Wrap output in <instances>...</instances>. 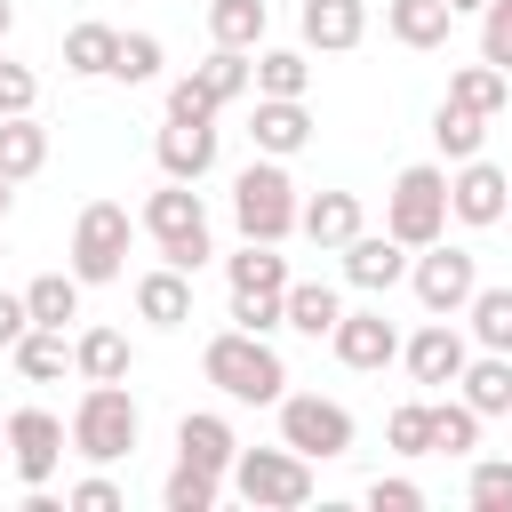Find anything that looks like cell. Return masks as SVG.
<instances>
[{"label": "cell", "instance_id": "23", "mask_svg": "<svg viewBox=\"0 0 512 512\" xmlns=\"http://www.w3.org/2000/svg\"><path fill=\"white\" fill-rule=\"evenodd\" d=\"M456 400L480 408V416H504V408H512V352H480V344H472V360H464V376H456Z\"/></svg>", "mask_w": 512, "mask_h": 512}, {"label": "cell", "instance_id": "32", "mask_svg": "<svg viewBox=\"0 0 512 512\" xmlns=\"http://www.w3.org/2000/svg\"><path fill=\"white\" fill-rule=\"evenodd\" d=\"M112 48H120V32L88 16V24L64 32V72H72V80H104V72H112Z\"/></svg>", "mask_w": 512, "mask_h": 512}, {"label": "cell", "instance_id": "6", "mask_svg": "<svg viewBox=\"0 0 512 512\" xmlns=\"http://www.w3.org/2000/svg\"><path fill=\"white\" fill-rule=\"evenodd\" d=\"M384 232H392L400 248H432V240L448 232V168H440V160H416V168L392 176V192H384Z\"/></svg>", "mask_w": 512, "mask_h": 512}, {"label": "cell", "instance_id": "43", "mask_svg": "<svg viewBox=\"0 0 512 512\" xmlns=\"http://www.w3.org/2000/svg\"><path fill=\"white\" fill-rule=\"evenodd\" d=\"M64 504H72V512H120L128 496H120V480H104V472H88V480H72V488H64Z\"/></svg>", "mask_w": 512, "mask_h": 512}, {"label": "cell", "instance_id": "34", "mask_svg": "<svg viewBox=\"0 0 512 512\" xmlns=\"http://www.w3.org/2000/svg\"><path fill=\"white\" fill-rule=\"evenodd\" d=\"M432 144H440V168H456V160H472V152L488 144V120L440 96V112H432Z\"/></svg>", "mask_w": 512, "mask_h": 512}, {"label": "cell", "instance_id": "37", "mask_svg": "<svg viewBox=\"0 0 512 512\" xmlns=\"http://www.w3.org/2000/svg\"><path fill=\"white\" fill-rule=\"evenodd\" d=\"M216 496H224V472H200V464H184V456H176V472L160 480V504H168V512H216Z\"/></svg>", "mask_w": 512, "mask_h": 512}, {"label": "cell", "instance_id": "42", "mask_svg": "<svg viewBox=\"0 0 512 512\" xmlns=\"http://www.w3.org/2000/svg\"><path fill=\"white\" fill-rule=\"evenodd\" d=\"M168 120H216V96H208L192 72H176V80H168Z\"/></svg>", "mask_w": 512, "mask_h": 512}, {"label": "cell", "instance_id": "38", "mask_svg": "<svg viewBox=\"0 0 512 512\" xmlns=\"http://www.w3.org/2000/svg\"><path fill=\"white\" fill-rule=\"evenodd\" d=\"M464 504H472V512H512V456H472Z\"/></svg>", "mask_w": 512, "mask_h": 512}, {"label": "cell", "instance_id": "12", "mask_svg": "<svg viewBox=\"0 0 512 512\" xmlns=\"http://www.w3.org/2000/svg\"><path fill=\"white\" fill-rule=\"evenodd\" d=\"M504 192H512V168H496V160H480V152L448 168V216L472 224V232H480V224H504Z\"/></svg>", "mask_w": 512, "mask_h": 512}, {"label": "cell", "instance_id": "2", "mask_svg": "<svg viewBox=\"0 0 512 512\" xmlns=\"http://www.w3.org/2000/svg\"><path fill=\"white\" fill-rule=\"evenodd\" d=\"M136 232L160 248V264H176V272H200L208 256H216V232H208V208H200V184H176V176H160L152 192H144V208H136Z\"/></svg>", "mask_w": 512, "mask_h": 512}, {"label": "cell", "instance_id": "10", "mask_svg": "<svg viewBox=\"0 0 512 512\" xmlns=\"http://www.w3.org/2000/svg\"><path fill=\"white\" fill-rule=\"evenodd\" d=\"M64 416L56 408H8V472L24 480V488H48L56 472H64Z\"/></svg>", "mask_w": 512, "mask_h": 512}, {"label": "cell", "instance_id": "46", "mask_svg": "<svg viewBox=\"0 0 512 512\" xmlns=\"http://www.w3.org/2000/svg\"><path fill=\"white\" fill-rule=\"evenodd\" d=\"M368 504H376V512H424V488L400 480V472H392V480L376 472V480H368Z\"/></svg>", "mask_w": 512, "mask_h": 512}, {"label": "cell", "instance_id": "51", "mask_svg": "<svg viewBox=\"0 0 512 512\" xmlns=\"http://www.w3.org/2000/svg\"><path fill=\"white\" fill-rule=\"evenodd\" d=\"M0 456H8V416H0Z\"/></svg>", "mask_w": 512, "mask_h": 512}, {"label": "cell", "instance_id": "39", "mask_svg": "<svg viewBox=\"0 0 512 512\" xmlns=\"http://www.w3.org/2000/svg\"><path fill=\"white\" fill-rule=\"evenodd\" d=\"M104 80H120V88L160 80V32H120V48H112V72H104Z\"/></svg>", "mask_w": 512, "mask_h": 512}, {"label": "cell", "instance_id": "33", "mask_svg": "<svg viewBox=\"0 0 512 512\" xmlns=\"http://www.w3.org/2000/svg\"><path fill=\"white\" fill-rule=\"evenodd\" d=\"M248 72H256V96H304L312 88V56L304 48H256Z\"/></svg>", "mask_w": 512, "mask_h": 512}, {"label": "cell", "instance_id": "21", "mask_svg": "<svg viewBox=\"0 0 512 512\" xmlns=\"http://www.w3.org/2000/svg\"><path fill=\"white\" fill-rule=\"evenodd\" d=\"M384 32H392L400 48H416V56H432V48H448L456 8H448V0H384Z\"/></svg>", "mask_w": 512, "mask_h": 512}, {"label": "cell", "instance_id": "11", "mask_svg": "<svg viewBox=\"0 0 512 512\" xmlns=\"http://www.w3.org/2000/svg\"><path fill=\"white\" fill-rule=\"evenodd\" d=\"M400 360H408V376H416L424 392H448V384L464 376V360H472V336H464L456 320H424L416 336H400Z\"/></svg>", "mask_w": 512, "mask_h": 512}, {"label": "cell", "instance_id": "16", "mask_svg": "<svg viewBox=\"0 0 512 512\" xmlns=\"http://www.w3.org/2000/svg\"><path fill=\"white\" fill-rule=\"evenodd\" d=\"M152 160H160V176H176V184H200V176L216 168V120H160V136H152Z\"/></svg>", "mask_w": 512, "mask_h": 512}, {"label": "cell", "instance_id": "18", "mask_svg": "<svg viewBox=\"0 0 512 512\" xmlns=\"http://www.w3.org/2000/svg\"><path fill=\"white\" fill-rule=\"evenodd\" d=\"M296 32H304V48L344 56V48H360V40H368V0H304Z\"/></svg>", "mask_w": 512, "mask_h": 512}, {"label": "cell", "instance_id": "54", "mask_svg": "<svg viewBox=\"0 0 512 512\" xmlns=\"http://www.w3.org/2000/svg\"><path fill=\"white\" fill-rule=\"evenodd\" d=\"M504 424H512V408H504Z\"/></svg>", "mask_w": 512, "mask_h": 512}, {"label": "cell", "instance_id": "36", "mask_svg": "<svg viewBox=\"0 0 512 512\" xmlns=\"http://www.w3.org/2000/svg\"><path fill=\"white\" fill-rule=\"evenodd\" d=\"M480 408H464V400H432V456H472L480 448Z\"/></svg>", "mask_w": 512, "mask_h": 512}, {"label": "cell", "instance_id": "8", "mask_svg": "<svg viewBox=\"0 0 512 512\" xmlns=\"http://www.w3.org/2000/svg\"><path fill=\"white\" fill-rule=\"evenodd\" d=\"M408 288H416V304H424L432 320H456V312L472 304V288H480V256H472V248H456V240L440 232L432 248H416V256H408Z\"/></svg>", "mask_w": 512, "mask_h": 512}, {"label": "cell", "instance_id": "49", "mask_svg": "<svg viewBox=\"0 0 512 512\" xmlns=\"http://www.w3.org/2000/svg\"><path fill=\"white\" fill-rule=\"evenodd\" d=\"M8 32H16V0H0V40H8Z\"/></svg>", "mask_w": 512, "mask_h": 512}, {"label": "cell", "instance_id": "22", "mask_svg": "<svg viewBox=\"0 0 512 512\" xmlns=\"http://www.w3.org/2000/svg\"><path fill=\"white\" fill-rule=\"evenodd\" d=\"M72 368H80V384H128V368H136L128 328H80L72 336Z\"/></svg>", "mask_w": 512, "mask_h": 512}, {"label": "cell", "instance_id": "17", "mask_svg": "<svg viewBox=\"0 0 512 512\" xmlns=\"http://www.w3.org/2000/svg\"><path fill=\"white\" fill-rule=\"evenodd\" d=\"M176 456L200 464V472H232V456H240L232 416H224V408H184V416H176Z\"/></svg>", "mask_w": 512, "mask_h": 512}, {"label": "cell", "instance_id": "47", "mask_svg": "<svg viewBox=\"0 0 512 512\" xmlns=\"http://www.w3.org/2000/svg\"><path fill=\"white\" fill-rule=\"evenodd\" d=\"M24 328H32V312H24V296H8V288H0V352H8V344H16Z\"/></svg>", "mask_w": 512, "mask_h": 512}, {"label": "cell", "instance_id": "15", "mask_svg": "<svg viewBox=\"0 0 512 512\" xmlns=\"http://www.w3.org/2000/svg\"><path fill=\"white\" fill-rule=\"evenodd\" d=\"M248 144H256L264 160H296V152L312 144V112H304V96H256V112H248Z\"/></svg>", "mask_w": 512, "mask_h": 512}, {"label": "cell", "instance_id": "29", "mask_svg": "<svg viewBox=\"0 0 512 512\" xmlns=\"http://www.w3.org/2000/svg\"><path fill=\"white\" fill-rule=\"evenodd\" d=\"M456 320H464V336L480 352H512V288H472V304Z\"/></svg>", "mask_w": 512, "mask_h": 512}, {"label": "cell", "instance_id": "1", "mask_svg": "<svg viewBox=\"0 0 512 512\" xmlns=\"http://www.w3.org/2000/svg\"><path fill=\"white\" fill-rule=\"evenodd\" d=\"M200 376H208L224 400H240V408H280V392H288V360H280L272 336H256V328H216V336L200 344Z\"/></svg>", "mask_w": 512, "mask_h": 512}, {"label": "cell", "instance_id": "31", "mask_svg": "<svg viewBox=\"0 0 512 512\" xmlns=\"http://www.w3.org/2000/svg\"><path fill=\"white\" fill-rule=\"evenodd\" d=\"M264 24H272L264 0H208V40L216 48H264Z\"/></svg>", "mask_w": 512, "mask_h": 512}, {"label": "cell", "instance_id": "44", "mask_svg": "<svg viewBox=\"0 0 512 512\" xmlns=\"http://www.w3.org/2000/svg\"><path fill=\"white\" fill-rule=\"evenodd\" d=\"M32 104H40L32 64H8V56H0V120H8V112H32Z\"/></svg>", "mask_w": 512, "mask_h": 512}, {"label": "cell", "instance_id": "50", "mask_svg": "<svg viewBox=\"0 0 512 512\" xmlns=\"http://www.w3.org/2000/svg\"><path fill=\"white\" fill-rule=\"evenodd\" d=\"M448 8H456V16H480V8H488V0H448Z\"/></svg>", "mask_w": 512, "mask_h": 512}, {"label": "cell", "instance_id": "30", "mask_svg": "<svg viewBox=\"0 0 512 512\" xmlns=\"http://www.w3.org/2000/svg\"><path fill=\"white\" fill-rule=\"evenodd\" d=\"M248 56H256V48H208V56L192 64V80H200V88L216 96V112H224V104H240V96L256 88V72H248Z\"/></svg>", "mask_w": 512, "mask_h": 512}, {"label": "cell", "instance_id": "7", "mask_svg": "<svg viewBox=\"0 0 512 512\" xmlns=\"http://www.w3.org/2000/svg\"><path fill=\"white\" fill-rule=\"evenodd\" d=\"M128 240H136V216L120 200H88L72 216V280L80 288H112L128 272Z\"/></svg>", "mask_w": 512, "mask_h": 512}, {"label": "cell", "instance_id": "45", "mask_svg": "<svg viewBox=\"0 0 512 512\" xmlns=\"http://www.w3.org/2000/svg\"><path fill=\"white\" fill-rule=\"evenodd\" d=\"M232 328L272 336V328H288V312H280V296H232Z\"/></svg>", "mask_w": 512, "mask_h": 512}, {"label": "cell", "instance_id": "41", "mask_svg": "<svg viewBox=\"0 0 512 512\" xmlns=\"http://www.w3.org/2000/svg\"><path fill=\"white\" fill-rule=\"evenodd\" d=\"M480 64L512 72V0H488L480 8Z\"/></svg>", "mask_w": 512, "mask_h": 512}, {"label": "cell", "instance_id": "14", "mask_svg": "<svg viewBox=\"0 0 512 512\" xmlns=\"http://www.w3.org/2000/svg\"><path fill=\"white\" fill-rule=\"evenodd\" d=\"M328 352L344 360V368H360V376H376V368H392L400 360V328L368 304V312H344L336 328H328Z\"/></svg>", "mask_w": 512, "mask_h": 512}, {"label": "cell", "instance_id": "25", "mask_svg": "<svg viewBox=\"0 0 512 512\" xmlns=\"http://www.w3.org/2000/svg\"><path fill=\"white\" fill-rule=\"evenodd\" d=\"M224 280H232V296H280L288 288V256L272 240H240V256H224Z\"/></svg>", "mask_w": 512, "mask_h": 512}, {"label": "cell", "instance_id": "27", "mask_svg": "<svg viewBox=\"0 0 512 512\" xmlns=\"http://www.w3.org/2000/svg\"><path fill=\"white\" fill-rule=\"evenodd\" d=\"M48 168V128H40V112H8L0 120V176H40Z\"/></svg>", "mask_w": 512, "mask_h": 512}, {"label": "cell", "instance_id": "48", "mask_svg": "<svg viewBox=\"0 0 512 512\" xmlns=\"http://www.w3.org/2000/svg\"><path fill=\"white\" fill-rule=\"evenodd\" d=\"M8 208H16V176H0V224H8Z\"/></svg>", "mask_w": 512, "mask_h": 512}, {"label": "cell", "instance_id": "4", "mask_svg": "<svg viewBox=\"0 0 512 512\" xmlns=\"http://www.w3.org/2000/svg\"><path fill=\"white\" fill-rule=\"evenodd\" d=\"M232 224H240V240H288L296 232V176H288V160H248L240 176H232Z\"/></svg>", "mask_w": 512, "mask_h": 512}, {"label": "cell", "instance_id": "9", "mask_svg": "<svg viewBox=\"0 0 512 512\" xmlns=\"http://www.w3.org/2000/svg\"><path fill=\"white\" fill-rule=\"evenodd\" d=\"M280 440L312 464H336V456H352V408L328 392H280Z\"/></svg>", "mask_w": 512, "mask_h": 512}, {"label": "cell", "instance_id": "35", "mask_svg": "<svg viewBox=\"0 0 512 512\" xmlns=\"http://www.w3.org/2000/svg\"><path fill=\"white\" fill-rule=\"evenodd\" d=\"M24 312H32L40 328H64V320H80V280H72V264H64V272H40V280L24 288Z\"/></svg>", "mask_w": 512, "mask_h": 512}, {"label": "cell", "instance_id": "24", "mask_svg": "<svg viewBox=\"0 0 512 512\" xmlns=\"http://www.w3.org/2000/svg\"><path fill=\"white\" fill-rule=\"evenodd\" d=\"M280 312H288V328H296V336L328 344V328L344 320V296H336L328 280H288V288H280Z\"/></svg>", "mask_w": 512, "mask_h": 512}, {"label": "cell", "instance_id": "19", "mask_svg": "<svg viewBox=\"0 0 512 512\" xmlns=\"http://www.w3.org/2000/svg\"><path fill=\"white\" fill-rule=\"evenodd\" d=\"M368 224V208H360V192H312V200H296V232L312 240V248H344L352 232Z\"/></svg>", "mask_w": 512, "mask_h": 512}, {"label": "cell", "instance_id": "13", "mask_svg": "<svg viewBox=\"0 0 512 512\" xmlns=\"http://www.w3.org/2000/svg\"><path fill=\"white\" fill-rule=\"evenodd\" d=\"M336 256H344V280H352L360 296H384V288H400V280H408V256H416V248H400L392 232H368V224H360Z\"/></svg>", "mask_w": 512, "mask_h": 512}, {"label": "cell", "instance_id": "26", "mask_svg": "<svg viewBox=\"0 0 512 512\" xmlns=\"http://www.w3.org/2000/svg\"><path fill=\"white\" fill-rule=\"evenodd\" d=\"M8 360H16L24 384H56V376L72 368V344H64V328H40V320H32V328L8 344Z\"/></svg>", "mask_w": 512, "mask_h": 512}, {"label": "cell", "instance_id": "3", "mask_svg": "<svg viewBox=\"0 0 512 512\" xmlns=\"http://www.w3.org/2000/svg\"><path fill=\"white\" fill-rule=\"evenodd\" d=\"M64 440H72V456H88V464L136 456V440H144L136 392H128V384H88V392L72 400V416H64Z\"/></svg>", "mask_w": 512, "mask_h": 512}, {"label": "cell", "instance_id": "20", "mask_svg": "<svg viewBox=\"0 0 512 512\" xmlns=\"http://www.w3.org/2000/svg\"><path fill=\"white\" fill-rule=\"evenodd\" d=\"M136 320L144 328H184L192 320V272H176V264L136 272Z\"/></svg>", "mask_w": 512, "mask_h": 512}, {"label": "cell", "instance_id": "5", "mask_svg": "<svg viewBox=\"0 0 512 512\" xmlns=\"http://www.w3.org/2000/svg\"><path fill=\"white\" fill-rule=\"evenodd\" d=\"M224 488L240 504H256V512H296V504H312V456H296L288 440L280 448H240Z\"/></svg>", "mask_w": 512, "mask_h": 512}, {"label": "cell", "instance_id": "53", "mask_svg": "<svg viewBox=\"0 0 512 512\" xmlns=\"http://www.w3.org/2000/svg\"><path fill=\"white\" fill-rule=\"evenodd\" d=\"M0 256H8V240H0Z\"/></svg>", "mask_w": 512, "mask_h": 512}, {"label": "cell", "instance_id": "28", "mask_svg": "<svg viewBox=\"0 0 512 512\" xmlns=\"http://www.w3.org/2000/svg\"><path fill=\"white\" fill-rule=\"evenodd\" d=\"M448 104L496 120V112L512 104V72H496V64H456V72H448Z\"/></svg>", "mask_w": 512, "mask_h": 512}, {"label": "cell", "instance_id": "40", "mask_svg": "<svg viewBox=\"0 0 512 512\" xmlns=\"http://www.w3.org/2000/svg\"><path fill=\"white\" fill-rule=\"evenodd\" d=\"M384 440H392V456H432V400H400L384 416Z\"/></svg>", "mask_w": 512, "mask_h": 512}, {"label": "cell", "instance_id": "52", "mask_svg": "<svg viewBox=\"0 0 512 512\" xmlns=\"http://www.w3.org/2000/svg\"><path fill=\"white\" fill-rule=\"evenodd\" d=\"M504 224H512V192H504Z\"/></svg>", "mask_w": 512, "mask_h": 512}]
</instances>
